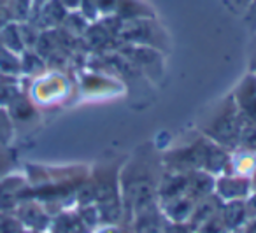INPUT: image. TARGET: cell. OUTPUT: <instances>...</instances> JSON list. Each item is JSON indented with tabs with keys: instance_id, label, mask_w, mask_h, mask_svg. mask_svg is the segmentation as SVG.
Listing matches in <instances>:
<instances>
[{
	"instance_id": "obj_1",
	"label": "cell",
	"mask_w": 256,
	"mask_h": 233,
	"mask_svg": "<svg viewBox=\"0 0 256 233\" xmlns=\"http://www.w3.org/2000/svg\"><path fill=\"white\" fill-rule=\"evenodd\" d=\"M154 20L156 18L132 20V22H123L121 20V25L116 34V42L160 50L164 44L168 42V39L164 30H162V26Z\"/></svg>"
},
{
	"instance_id": "obj_2",
	"label": "cell",
	"mask_w": 256,
	"mask_h": 233,
	"mask_svg": "<svg viewBox=\"0 0 256 233\" xmlns=\"http://www.w3.org/2000/svg\"><path fill=\"white\" fill-rule=\"evenodd\" d=\"M242 120L238 114L237 104L230 98V104H224L216 118L207 126V135L221 148H235L240 138Z\"/></svg>"
},
{
	"instance_id": "obj_3",
	"label": "cell",
	"mask_w": 256,
	"mask_h": 233,
	"mask_svg": "<svg viewBox=\"0 0 256 233\" xmlns=\"http://www.w3.org/2000/svg\"><path fill=\"white\" fill-rule=\"evenodd\" d=\"M235 98H237L238 114L246 118L248 124H256V76H248L240 82Z\"/></svg>"
},
{
	"instance_id": "obj_4",
	"label": "cell",
	"mask_w": 256,
	"mask_h": 233,
	"mask_svg": "<svg viewBox=\"0 0 256 233\" xmlns=\"http://www.w3.org/2000/svg\"><path fill=\"white\" fill-rule=\"evenodd\" d=\"M114 16H118L123 22H132V20H146L156 18L154 11L142 0H120Z\"/></svg>"
},
{
	"instance_id": "obj_5",
	"label": "cell",
	"mask_w": 256,
	"mask_h": 233,
	"mask_svg": "<svg viewBox=\"0 0 256 233\" xmlns=\"http://www.w3.org/2000/svg\"><path fill=\"white\" fill-rule=\"evenodd\" d=\"M67 9L64 8L60 0H48L46 4L39 9V18L44 20V26H56L62 25L67 18Z\"/></svg>"
},
{
	"instance_id": "obj_6",
	"label": "cell",
	"mask_w": 256,
	"mask_h": 233,
	"mask_svg": "<svg viewBox=\"0 0 256 233\" xmlns=\"http://www.w3.org/2000/svg\"><path fill=\"white\" fill-rule=\"evenodd\" d=\"M20 179H4L0 182V208H9L11 205H14L16 198L20 193Z\"/></svg>"
},
{
	"instance_id": "obj_7",
	"label": "cell",
	"mask_w": 256,
	"mask_h": 233,
	"mask_svg": "<svg viewBox=\"0 0 256 233\" xmlns=\"http://www.w3.org/2000/svg\"><path fill=\"white\" fill-rule=\"evenodd\" d=\"M238 144H242V148L246 149H256V124H242Z\"/></svg>"
},
{
	"instance_id": "obj_8",
	"label": "cell",
	"mask_w": 256,
	"mask_h": 233,
	"mask_svg": "<svg viewBox=\"0 0 256 233\" xmlns=\"http://www.w3.org/2000/svg\"><path fill=\"white\" fill-rule=\"evenodd\" d=\"M118 2H120V0H96L100 18H104V16H112L114 12H116Z\"/></svg>"
},
{
	"instance_id": "obj_9",
	"label": "cell",
	"mask_w": 256,
	"mask_h": 233,
	"mask_svg": "<svg viewBox=\"0 0 256 233\" xmlns=\"http://www.w3.org/2000/svg\"><path fill=\"white\" fill-rule=\"evenodd\" d=\"M242 20H244L246 25L256 34V0H252L251 6L246 9V12L242 14Z\"/></svg>"
},
{
	"instance_id": "obj_10",
	"label": "cell",
	"mask_w": 256,
	"mask_h": 233,
	"mask_svg": "<svg viewBox=\"0 0 256 233\" xmlns=\"http://www.w3.org/2000/svg\"><path fill=\"white\" fill-rule=\"evenodd\" d=\"M9 135H11V123H9V118L6 116L4 110H0V144L8 142Z\"/></svg>"
},
{
	"instance_id": "obj_11",
	"label": "cell",
	"mask_w": 256,
	"mask_h": 233,
	"mask_svg": "<svg viewBox=\"0 0 256 233\" xmlns=\"http://www.w3.org/2000/svg\"><path fill=\"white\" fill-rule=\"evenodd\" d=\"M251 2L252 0H224V4L230 9H234L235 12H238V14H244L246 9L251 6Z\"/></svg>"
},
{
	"instance_id": "obj_12",
	"label": "cell",
	"mask_w": 256,
	"mask_h": 233,
	"mask_svg": "<svg viewBox=\"0 0 256 233\" xmlns=\"http://www.w3.org/2000/svg\"><path fill=\"white\" fill-rule=\"evenodd\" d=\"M2 170H4V162H2V156H0V174H2Z\"/></svg>"
}]
</instances>
